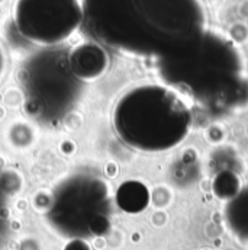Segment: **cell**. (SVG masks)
<instances>
[{
  "label": "cell",
  "mask_w": 248,
  "mask_h": 250,
  "mask_svg": "<svg viewBox=\"0 0 248 250\" xmlns=\"http://www.w3.org/2000/svg\"><path fill=\"white\" fill-rule=\"evenodd\" d=\"M111 218V189L96 176L74 175L54 193L48 220L65 236L83 237L103 234Z\"/></svg>",
  "instance_id": "3"
},
{
  "label": "cell",
  "mask_w": 248,
  "mask_h": 250,
  "mask_svg": "<svg viewBox=\"0 0 248 250\" xmlns=\"http://www.w3.org/2000/svg\"><path fill=\"white\" fill-rule=\"evenodd\" d=\"M116 201L119 207L125 211L138 212L145 208L148 202V192L138 182H125L124 185L118 189Z\"/></svg>",
  "instance_id": "7"
},
{
  "label": "cell",
  "mask_w": 248,
  "mask_h": 250,
  "mask_svg": "<svg viewBox=\"0 0 248 250\" xmlns=\"http://www.w3.org/2000/svg\"><path fill=\"white\" fill-rule=\"evenodd\" d=\"M114 129L132 150L161 153L187 138L191 108L173 89L144 84L124 93L114 108Z\"/></svg>",
  "instance_id": "2"
},
{
  "label": "cell",
  "mask_w": 248,
  "mask_h": 250,
  "mask_svg": "<svg viewBox=\"0 0 248 250\" xmlns=\"http://www.w3.org/2000/svg\"><path fill=\"white\" fill-rule=\"evenodd\" d=\"M224 223L237 243L248 249V185L229 196L224 207Z\"/></svg>",
  "instance_id": "6"
},
{
  "label": "cell",
  "mask_w": 248,
  "mask_h": 250,
  "mask_svg": "<svg viewBox=\"0 0 248 250\" xmlns=\"http://www.w3.org/2000/svg\"><path fill=\"white\" fill-rule=\"evenodd\" d=\"M106 53L95 44L87 42L76 47L68 56V68L80 80H96L106 70Z\"/></svg>",
  "instance_id": "5"
},
{
  "label": "cell",
  "mask_w": 248,
  "mask_h": 250,
  "mask_svg": "<svg viewBox=\"0 0 248 250\" xmlns=\"http://www.w3.org/2000/svg\"><path fill=\"white\" fill-rule=\"evenodd\" d=\"M4 67H6V57H4V51H3V47L0 45V77L4 71Z\"/></svg>",
  "instance_id": "9"
},
{
  "label": "cell",
  "mask_w": 248,
  "mask_h": 250,
  "mask_svg": "<svg viewBox=\"0 0 248 250\" xmlns=\"http://www.w3.org/2000/svg\"><path fill=\"white\" fill-rule=\"evenodd\" d=\"M83 26L95 44L160 64L186 54L200 28L193 0H80Z\"/></svg>",
  "instance_id": "1"
},
{
  "label": "cell",
  "mask_w": 248,
  "mask_h": 250,
  "mask_svg": "<svg viewBox=\"0 0 248 250\" xmlns=\"http://www.w3.org/2000/svg\"><path fill=\"white\" fill-rule=\"evenodd\" d=\"M65 250H90V249H89V246H87L83 240L76 239V240H73L71 243H68V245H67Z\"/></svg>",
  "instance_id": "8"
},
{
  "label": "cell",
  "mask_w": 248,
  "mask_h": 250,
  "mask_svg": "<svg viewBox=\"0 0 248 250\" xmlns=\"http://www.w3.org/2000/svg\"><path fill=\"white\" fill-rule=\"evenodd\" d=\"M13 21L19 34L34 44H61L83 23L81 1L16 0Z\"/></svg>",
  "instance_id": "4"
}]
</instances>
